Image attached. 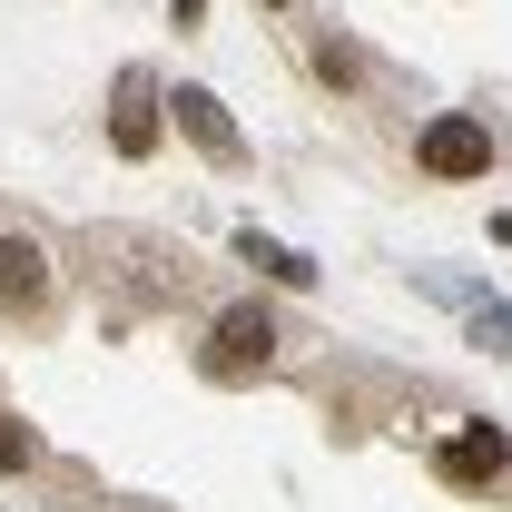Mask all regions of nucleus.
Wrapping results in <instances>:
<instances>
[{"instance_id": "obj_2", "label": "nucleus", "mask_w": 512, "mask_h": 512, "mask_svg": "<svg viewBox=\"0 0 512 512\" xmlns=\"http://www.w3.org/2000/svg\"><path fill=\"white\" fill-rule=\"evenodd\" d=\"M512 473V434L503 424H453L444 444H434V483L444 493H493Z\"/></svg>"}, {"instance_id": "obj_5", "label": "nucleus", "mask_w": 512, "mask_h": 512, "mask_svg": "<svg viewBox=\"0 0 512 512\" xmlns=\"http://www.w3.org/2000/svg\"><path fill=\"white\" fill-rule=\"evenodd\" d=\"M158 109H168V99H158V79H148V69H128L119 79V109H109V148H119V158H158Z\"/></svg>"}, {"instance_id": "obj_7", "label": "nucleus", "mask_w": 512, "mask_h": 512, "mask_svg": "<svg viewBox=\"0 0 512 512\" xmlns=\"http://www.w3.org/2000/svg\"><path fill=\"white\" fill-rule=\"evenodd\" d=\"M237 256H247V266H256V276H266V286H296V296L316 286V256L276 247V237H256V227H237Z\"/></svg>"}, {"instance_id": "obj_10", "label": "nucleus", "mask_w": 512, "mask_h": 512, "mask_svg": "<svg viewBox=\"0 0 512 512\" xmlns=\"http://www.w3.org/2000/svg\"><path fill=\"white\" fill-rule=\"evenodd\" d=\"M473 345H493V355H512V306H473Z\"/></svg>"}, {"instance_id": "obj_4", "label": "nucleus", "mask_w": 512, "mask_h": 512, "mask_svg": "<svg viewBox=\"0 0 512 512\" xmlns=\"http://www.w3.org/2000/svg\"><path fill=\"white\" fill-rule=\"evenodd\" d=\"M168 119L188 128L217 168H237V158H247V138H237V119H227V99H217V89H197V79H178V89H168Z\"/></svg>"}, {"instance_id": "obj_3", "label": "nucleus", "mask_w": 512, "mask_h": 512, "mask_svg": "<svg viewBox=\"0 0 512 512\" xmlns=\"http://www.w3.org/2000/svg\"><path fill=\"white\" fill-rule=\"evenodd\" d=\"M256 365H276V316L247 296V306H227V316L207 325V375L237 384V375H256Z\"/></svg>"}, {"instance_id": "obj_11", "label": "nucleus", "mask_w": 512, "mask_h": 512, "mask_svg": "<svg viewBox=\"0 0 512 512\" xmlns=\"http://www.w3.org/2000/svg\"><path fill=\"white\" fill-rule=\"evenodd\" d=\"M168 10H178V30H197V20H207V0H168Z\"/></svg>"}, {"instance_id": "obj_1", "label": "nucleus", "mask_w": 512, "mask_h": 512, "mask_svg": "<svg viewBox=\"0 0 512 512\" xmlns=\"http://www.w3.org/2000/svg\"><path fill=\"white\" fill-rule=\"evenodd\" d=\"M414 168H424V178H444V188H463V178H493V128L473 119V109L424 119V138H414Z\"/></svg>"}, {"instance_id": "obj_6", "label": "nucleus", "mask_w": 512, "mask_h": 512, "mask_svg": "<svg viewBox=\"0 0 512 512\" xmlns=\"http://www.w3.org/2000/svg\"><path fill=\"white\" fill-rule=\"evenodd\" d=\"M0 306H10V316H40V306H50V247H40L30 227H20V237L0 227Z\"/></svg>"}, {"instance_id": "obj_9", "label": "nucleus", "mask_w": 512, "mask_h": 512, "mask_svg": "<svg viewBox=\"0 0 512 512\" xmlns=\"http://www.w3.org/2000/svg\"><path fill=\"white\" fill-rule=\"evenodd\" d=\"M316 79H325V89H355V79H365L355 40H335V30H325V40H316Z\"/></svg>"}, {"instance_id": "obj_8", "label": "nucleus", "mask_w": 512, "mask_h": 512, "mask_svg": "<svg viewBox=\"0 0 512 512\" xmlns=\"http://www.w3.org/2000/svg\"><path fill=\"white\" fill-rule=\"evenodd\" d=\"M40 463H50V444H40V424L0 404V473H40Z\"/></svg>"}, {"instance_id": "obj_12", "label": "nucleus", "mask_w": 512, "mask_h": 512, "mask_svg": "<svg viewBox=\"0 0 512 512\" xmlns=\"http://www.w3.org/2000/svg\"><path fill=\"white\" fill-rule=\"evenodd\" d=\"M266 10H296V0H266Z\"/></svg>"}]
</instances>
